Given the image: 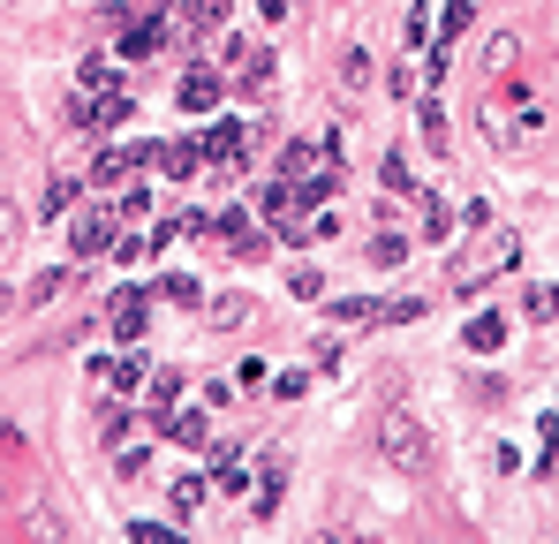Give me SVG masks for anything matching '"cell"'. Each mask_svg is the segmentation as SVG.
Returning a JSON list of instances; mask_svg holds the SVG:
<instances>
[{"label":"cell","instance_id":"cell-9","mask_svg":"<svg viewBox=\"0 0 559 544\" xmlns=\"http://www.w3.org/2000/svg\"><path fill=\"white\" fill-rule=\"evenodd\" d=\"M514 53H522V46H514V38H507V31H499V38H492V46H484V68H492V76H499V68H514Z\"/></svg>","mask_w":559,"mask_h":544},{"label":"cell","instance_id":"cell-7","mask_svg":"<svg viewBox=\"0 0 559 544\" xmlns=\"http://www.w3.org/2000/svg\"><path fill=\"white\" fill-rule=\"evenodd\" d=\"M152 46H159V23H136V31H121V53H136V61H144Z\"/></svg>","mask_w":559,"mask_h":544},{"label":"cell","instance_id":"cell-13","mask_svg":"<svg viewBox=\"0 0 559 544\" xmlns=\"http://www.w3.org/2000/svg\"><path fill=\"white\" fill-rule=\"evenodd\" d=\"M129 174V152H99V182H121Z\"/></svg>","mask_w":559,"mask_h":544},{"label":"cell","instance_id":"cell-4","mask_svg":"<svg viewBox=\"0 0 559 544\" xmlns=\"http://www.w3.org/2000/svg\"><path fill=\"white\" fill-rule=\"evenodd\" d=\"M499 340H507V318H492V310H484V318L469 325V348H499Z\"/></svg>","mask_w":559,"mask_h":544},{"label":"cell","instance_id":"cell-1","mask_svg":"<svg viewBox=\"0 0 559 544\" xmlns=\"http://www.w3.org/2000/svg\"><path fill=\"white\" fill-rule=\"evenodd\" d=\"M378 454H386L393 469L424 476V469H431V431L416 424L408 408H386V416H378Z\"/></svg>","mask_w":559,"mask_h":544},{"label":"cell","instance_id":"cell-2","mask_svg":"<svg viewBox=\"0 0 559 544\" xmlns=\"http://www.w3.org/2000/svg\"><path fill=\"white\" fill-rule=\"evenodd\" d=\"M212 99H220V76H204V68H189V76H182V106H189V114H204Z\"/></svg>","mask_w":559,"mask_h":544},{"label":"cell","instance_id":"cell-3","mask_svg":"<svg viewBox=\"0 0 559 544\" xmlns=\"http://www.w3.org/2000/svg\"><path fill=\"white\" fill-rule=\"evenodd\" d=\"M114 333H121V340L144 333V295H121V303H114Z\"/></svg>","mask_w":559,"mask_h":544},{"label":"cell","instance_id":"cell-12","mask_svg":"<svg viewBox=\"0 0 559 544\" xmlns=\"http://www.w3.org/2000/svg\"><path fill=\"white\" fill-rule=\"evenodd\" d=\"M23 235V212H16V197H0V250Z\"/></svg>","mask_w":559,"mask_h":544},{"label":"cell","instance_id":"cell-8","mask_svg":"<svg viewBox=\"0 0 559 544\" xmlns=\"http://www.w3.org/2000/svg\"><path fill=\"white\" fill-rule=\"evenodd\" d=\"M250 318V295H220V303H212V325H242Z\"/></svg>","mask_w":559,"mask_h":544},{"label":"cell","instance_id":"cell-11","mask_svg":"<svg viewBox=\"0 0 559 544\" xmlns=\"http://www.w3.org/2000/svg\"><path fill=\"white\" fill-rule=\"evenodd\" d=\"M204 492H212L204 476H182V484H174V507H182V514H189V507H204Z\"/></svg>","mask_w":559,"mask_h":544},{"label":"cell","instance_id":"cell-14","mask_svg":"<svg viewBox=\"0 0 559 544\" xmlns=\"http://www.w3.org/2000/svg\"><path fill=\"white\" fill-rule=\"evenodd\" d=\"M0 507H8V492H0Z\"/></svg>","mask_w":559,"mask_h":544},{"label":"cell","instance_id":"cell-5","mask_svg":"<svg viewBox=\"0 0 559 544\" xmlns=\"http://www.w3.org/2000/svg\"><path fill=\"white\" fill-rule=\"evenodd\" d=\"M106 242H114V227H106V220H84V227H76V257L106 250Z\"/></svg>","mask_w":559,"mask_h":544},{"label":"cell","instance_id":"cell-10","mask_svg":"<svg viewBox=\"0 0 559 544\" xmlns=\"http://www.w3.org/2000/svg\"><path fill=\"white\" fill-rule=\"evenodd\" d=\"M182 16H189V23H204V31H212V23L227 16V0H182Z\"/></svg>","mask_w":559,"mask_h":544},{"label":"cell","instance_id":"cell-15","mask_svg":"<svg viewBox=\"0 0 559 544\" xmlns=\"http://www.w3.org/2000/svg\"><path fill=\"white\" fill-rule=\"evenodd\" d=\"M0 8H8V0H0Z\"/></svg>","mask_w":559,"mask_h":544},{"label":"cell","instance_id":"cell-6","mask_svg":"<svg viewBox=\"0 0 559 544\" xmlns=\"http://www.w3.org/2000/svg\"><path fill=\"white\" fill-rule=\"evenodd\" d=\"M61 288H68V272H38L31 288H23V303H53V295H61Z\"/></svg>","mask_w":559,"mask_h":544}]
</instances>
